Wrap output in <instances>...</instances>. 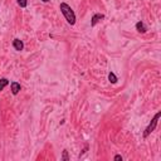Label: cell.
<instances>
[{
    "label": "cell",
    "mask_w": 161,
    "mask_h": 161,
    "mask_svg": "<svg viewBox=\"0 0 161 161\" xmlns=\"http://www.w3.org/2000/svg\"><path fill=\"white\" fill-rule=\"evenodd\" d=\"M59 10H60V13L63 14V17L66 18L67 23L71 24V25H74L76 24V13L71 8V5H68L67 3H60Z\"/></svg>",
    "instance_id": "cell-1"
},
{
    "label": "cell",
    "mask_w": 161,
    "mask_h": 161,
    "mask_svg": "<svg viewBox=\"0 0 161 161\" xmlns=\"http://www.w3.org/2000/svg\"><path fill=\"white\" fill-rule=\"evenodd\" d=\"M160 117H161V112H158V113L154 116V118L151 120V122L148 123V126L145 128V131H144V137H145V139L148 137V136H150L152 132L155 131V128L158 127V123H159Z\"/></svg>",
    "instance_id": "cell-2"
},
{
    "label": "cell",
    "mask_w": 161,
    "mask_h": 161,
    "mask_svg": "<svg viewBox=\"0 0 161 161\" xmlns=\"http://www.w3.org/2000/svg\"><path fill=\"white\" fill-rule=\"evenodd\" d=\"M13 48L15 50H18V52H22L24 49V43H23V40H20L19 38H15L13 40Z\"/></svg>",
    "instance_id": "cell-3"
},
{
    "label": "cell",
    "mask_w": 161,
    "mask_h": 161,
    "mask_svg": "<svg viewBox=\"0 0 161 161\" xmlns=\"http://www.w3.org/2000/svg\"><path fill=\"white\" fill-rule=\"evenodd\" d=\"M102 19H104V15L103 14H101V13L93 14V17H92V19H91V27H94L96 24L99 23Z\"/></svg>",
    "instance_id": "cell-4"
},
{
    "label": "cell",
    "mask_w": 161,
    "mask_h": 161,
    "mask_svg": "<svg viewBox=\"0 0 161 161\" xmlns=\"http://www.w3.org/2000/svg\"><path fill=\"white\" fill-rule=\"evenodd\" d=\"M10 90H11V93H13L14 96L15 94H18L19 92H20V90H22V86H20V83H18V82H11L10 83Z\"/></svg>",
    "instance_id": "cell-5"
},
{
    "label": "cell",
    "mask_w": 161,
    "mask_h": 161,
    "mask_svg": "<svg viewBox=\"0 0 161 161\" xmlns=\"http://www.w3.org/2000/svg\"><path fill=\"white\" fill-rule=\"evenodd\" d=\"M136 29H137V32H140V33H146V32H147V28L144 24V22H137V23H136Z\"/></svg>",
    "instance_id": "cell-6"
},
{
    "label": "cell",
    "mask_w": 161,
    "mask_h": 161,
    "mask_svg": "<svg viewBox=\"0 0 161 161\" xmlns=\"http://www.w3.org/2000/svg\"><path fill=\"white\" fill-rule=\"evenodd\" d=\"M9 83H10L9 79H6V78H0V92H1Z\"/></svg>",
    "instance_id": "cell-7"
},
{
    "label": "cell",
    "mask_w": 161,
    "mask_h": 161,
    "mask_svg": "<svg viewBox=\"0 0 161 161\" xmlns=\"http://www.w3.org/2000/svg\"><path fill=\"white\" fill-rule=\"evenodd\" d=\"M108 80H110V82L112 83V84H115V83H117V77H116V74L113 73V72H110V73H108Z\"/></svg>",
    "instance_id": "cell-8"
},
{
    "label": "cell",
    "mask_w": 161,
    "mask_h": 161,
    "mask_svg": "<svg viewBox=\"0 0 161 161\" xmlns=\"http://www.w3.org/2000/svg\"><path fill=\"white\" fill-rule=\"evenodd\" d=\"M17 3L20 8H27L28 5V0H17Z\"/></svg>",
    "instance_id": "cell-9"
},
{
    "label": "cell",
    "mask_w": 161,
    "mask_h": 161,
    "mask_svg": "<svg viewBox=\"0 0 161 161\" xmlns=\"http://www.w3.org/2000/svg\"><path fill=\"white\" fill-rule=\"evenodd\" d=\"M60 160H63V161H68V160H69V156H68V151L67 150H63V154H62V158H60Z\"/></svg>",
    "instance_id": "cell-10"
},
{
    "label": "cell",
    "mask_w": 161,
    "mask_h": 161,
    "mask_svg": "<svg viewBox=\"0 0 161 161\" xmlns=\"http://www.w3.org/2000/svg\"><path fill=\"white\" fill-rule=\"evenodd\" d=\"M113 160H115V161H122V160H123V158H122V156H121V155H116L115 158H113Z\"/></svg>",
    "instance_id": "cell-11"
},
{
    "label": "cell",
    "mask_w": 161,
    "mask_h": 161,
    "mask_svg": "<svg viewBox=\"0 0 161 161\" xmlns=\"http://www.w3.org/2000/svg\"><path fill=\"white\" fill-rule=\"evenodd\" d=\"M40 1H42V3H49L50 0H40Z\"/></svg>",
    "instance_id": "cell-12"
}]
</instances>
